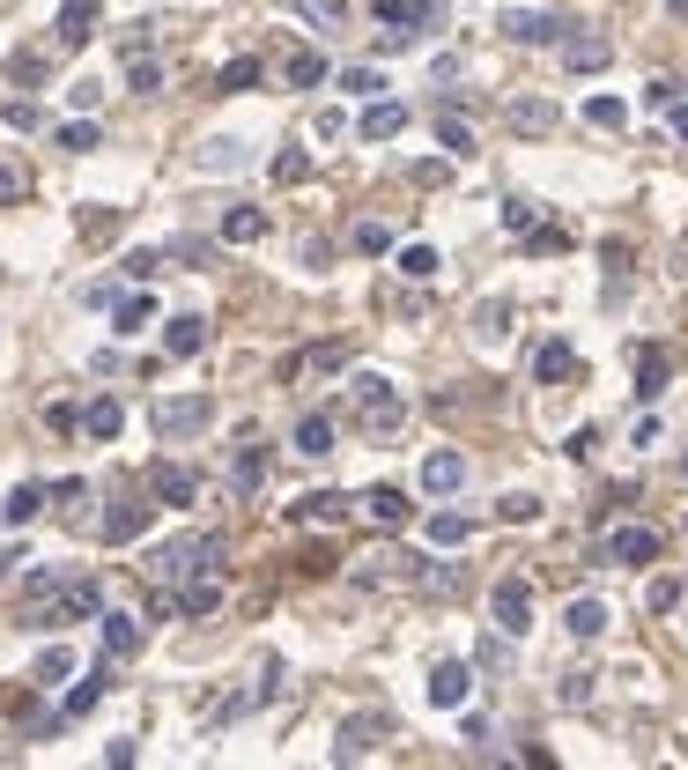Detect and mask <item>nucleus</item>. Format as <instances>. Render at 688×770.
Wrapping results in <instances>:
<instances>
[{"mask_svg": "<svg viewBox=\"0 0 688 770\" xmlns=\"http://www.w3.org/2000/svg\"><path fill=\"white\" fill-rule=\"evenodd\" d=\"M215 563H222V534H186V541H163L141 570H149V586H186V578H201Z\"/></svg>", "mask_w": 688, "mask_h": 770, "instance_id": "1", "label": "nucleus"}, {"mask_svg": "<svg viewBox=\"0 0 688 770\" xmlns=\"http://www.w3.org/2000/svg\"><path fill=\"white\" fill-rule=\"evenodd\" d=\"M89 615H104V586L97 578H60L52 593L30 600V623L38 630H67V623H89Z\"/></svg>", "mask_w": 688, "mask_h": 770, "instance_id": "2", "label": "nucleus"}, {"mask_svg": "<svg viewBox=\"0 0 688 770\" xmlns=\"http://www.w3.org/2000/svg\"><path fill=\"white\" fill-rule=\"evenodd\" d=\"M348 400H356V415H364V437H393L407 423V400L393 378H378V371H356L348 378Z\"/></svg>", "mask_w": 688, "mask_h": 770, "instance_id": "3", "label": "nucleus"}, {"mask_svg": "<svg viewBox=\"0 0 688 770\" xmlns=\"http://www.w3.org/2000/svg\"><path fill=\"white\" fill-rule=\"evenodd\" d=\"M207 423H215V400H207V393H170V400L149 408V429H156L163 445H186V437H201Z\"/></svg>", "mask_w": 688, "mask_h": 770, "instance_id": "4", "label": "nucleus"}, {"mask_svg": "<svg viewBox=\"0 0 688 770\" xmlns=\"http://www.w3.org/2000/svg\"><path fill=\"white\" fill-rule=\"evenodd\" d=\"M488 615H496L504 638H526V630H533V586H526V578H504V586L488 593Z\"/></svg>", "mask_w": 688, "mask_h": 770, "instance_id": "5", "label": "nucleus"}, {"mask_svg": "<svg viewBox=\"0 0 688 770\" xmlns=\"http://www.w3.org/2000/svg\"><path fill=\"white\" fill-rule=\"evenodd\" d=\"M393 711H364V719H348V727L333 733V756H341V763H356V756H370V748H378V741H393Z\"/></svg>", "mask_w": 688, "mask_h": 770, "instance_id": "6", "label": "nucleus"}, {"mask_svg": "<svg viewBox=\"0 0 688 770\" xmlns=\"http://www.w3.org/2000/svg\"><path fill=\"white\" fill-rule=\"evenodd\" d=\"M348 363V342H319V348H296V356H282V371L275 378L282 385H304V378H333Z\"/></svg>", "mask_w": 688, "mask_h": 770, "instance_id": "7", "label": "nucleus"}, {"mask_svg": "<svg viewBox=\"0 0 688 770\" xmlns=\"http://www.w3.org/2000/svg\"><path fill=\"white\" fill-rule=\"evenodd\" d=\"M149 489H156V504H163V512H193V497H201V474H193V467H178V460H156Z\"/></svg>", "mask_w": 688, "mask_h": 770, "instance_id": "8", "label": "nucleus"}, {"mask_svg": "<svg viewBox=\"0 0 688 770\" xmlns=\"http://www.w3.org/2000/svg\"><path fill=\"white\" fill-rule=\"evenodd\" d=\"M467 696H474V667H467V659H437V667H430V704H437V711H459Z\"/></svg>", "mask_w": 688, "mask_h": 770, "instance_id": "9", "label": "nucleus"}, {"mask_svg": "<svg viewBox=\"0 0 688 770\" xmlns=\"http://www.w3.org/2000/svg\"><path fill=\"white\" fill-rule=\"evenodd\" d=\"M659 549H666V541H659V526H614V534H608V563H622V570L651 563Z\"/></svg>", "mask_w": 688, "mask_h": 770, "instance_id": "10", "label": "nucleus"}, {"mask_svg": "<svg viewBox=\"0 0 688 770\" xmlns=\"http://www.w3.org/2000/svg\"><path fill=\"white\" fill-rule=\"evenodd\" d=\"M289 518H296V526H341V518H348V497H341V489H311V497L289 504Z\"/></svg>", "mask_w": 688, "mask_h": 770, "instance_id": "11", "label": "nucleus"}, {"mask_svg": "<svg viewBox=\"0 0 688 770\" xmlns=\"http://www.w3.org/2000/svg\"><path fill=\"white\" fill-rule=\"evenodd\" d=\"M201 348H207V319H201V311L163 319V356H201Z\"/></svg>", "mask_w": 688, "mask_h": 770, "instance_id": "12", "label": "nucleus"}, {"mask_svg": "<svg viewBox=\"0 0 688 770\" xmlns=\"http://www.w3.org/2000/svg\"><path fill=\"white\" fill-rule=\"evenodd\" d=\"M556 30H570L563 15H533V8L504 15V38H511V44H556Z\"/></svg>", "mask_w": 688, "mask_h": 770, "instance_id": "13", "label": "nucleus"}, {"mask_svg": "<svg viewBox=\"0 0 688 770\" xmlns=\"http://www.w3.org/2000/svg\"><path fill=\"white\" fill-rule=\"evenodd\" d=\"M459 482H467V460H459L451 445L422 460V489H430V497H459Z\"/></svg>", "mask_w": 688, "mask_h": 770, "instance_id": "14", "label": "nucleus"}, {"mask_svg": "<svg viewBox=\"0 0 688 770\" xmlns=\"http://www.w3.org/2000/svg\"><path fill=\"white\" fill-rule=\"evenodd\" d=\"M666 378H674V356H666L659 342H645V348H637V400H659Z\"/></svg>", "mask_w": 688, "mask_h": 770, "instance_id": "15", "label": "nucleus"}, {"mask_svg": "<svg viewBox=\"0 0 688 770\" xmlns=\"http://www.w3.org/2000/svg\"><path fill=\"white\" fill-rule=\"evenodd\" d=\"M364 512L378 518V526H393V534H400L407 518H415V504H407V489H393V482H378V489H364Z\"/></svg>", "mask_w": 688, "mask_h": 770, "instance_id": "16", "label": "nucleus"}, {"mask_svg": "<svg viewBox=\"0 0 688 770\" xmlns=\"http://www.w3.org/2000/svg\"><path fill=\"white\" fill-rule=\"evenodd\" d=\"M563 630H570V638H577V644H593V638H600V630H608V600L577 593V600H570V607H563Z\"/></svg>", "mask_w": 688, "mask_h": 770, "instance_id": "17", "label": "nucleus"}, {"mask_svg": "<svg viewBox=\"0 0 688 770\" xmlns=\"http://www.w3.org/2000/svg\"><path fill=\"white\" fill-rule=\"evenodd\" d=\"M97 623H104V652H112V659H133V652H141V615H119V607H104Z\"/></svg>", "mask_w": 688, "mask_h": 770, "instance_id": "18", "label": "nucleus"}, {"mask_svg": "<svg viewBox=\"0 0 688 770\" xmlns=\"http://www.w3.org/2000/svg\"><path fill=\"white\" fill-rule=\"evenodd\" d=\"M149 512H156V504H112V512H104V541H112V549L141 541V534H149Z\"/></svg>", "mask_w": 688, "mask_h": 770, "instance_id": "19", "label": "nucleus"}, {"mask_svg": "<svg viewBox=\"0 0 688 770\" xmlns=\"http://www.w3.org/2000/svg\"><path fill=\"white\" fill-rule=\"evenodd\" d=\"M215 607H222V578H215V570H201V578H186V586H178V615H193V623H201V615H215Z\"/></svg>", "mask_w": 688, "mask_h": 770, "instance_id": "20", "label": "nucleus"}, {"mask_svg": "<svg viewBox=\"0 0 688 770\" xmlns=\"http://www.w3.org/2000/svg\"><path fill=\"white\" fill-rule=\"evenodd\" d=\"M81 429H89L97 445H112V437H119V429H126V408H119V400H112V393H97V400L81 408Z\"/></svg>", "mask_w": 688, "mask_h": 770, "instance_id": "21", "label": "nucleus"}, {"mask_svg": "<svg viewBox=\"0 0 688 770\" xmlns=\"http://www.w3.org/2000/svg\"><path fill=\"white\" fill-rule=\"evenodd\" d=\"M104 689H112V667H89L75 689H67V704H60V719H81V711H97L104 704Z\"/></svg>", "mask_w": 688, "mask_h": 770, "instance_id": "22", "label": "nucleus"}, {"mask_svg": "<svg viewBox=\"0 0 688 770\" xmlns=\"http://www.w3.org/2000/svg\"><path fill=\"white\" fill-rule=\"evenodd\" d=\"M89 38H97V0H67V8H60V44L81 52Z\"/></svg>", "mask_w": 688, "mask_h": 770, "instance_id": "23", "label": "nucleus"}, {"mask_svg": "<svg viewBox=\"0 0 688 770\" xmlns=\"http://www.w3.org/2000/svg\"><path fill=\"white\" fill-rule=\"evenodd\" d=\"M608 60H614L608 38H563V67H570V75H600Z\"/></svg>", "mask_w": 688, "mask_h": 770, "instance_id": "24", "label": "nucleus"}, {"mask_svg": "<svg viewBox=\"0 0 688 770\" xmlns=\"http://www.w3.org/2000/svg\"><path fill=\"white\" fill-rule=\"evenodd\" d=\"M533 378H540V385L577 378V348H570V342H540V356H533Z\"/></svg>", "mask_w": 688, "mask_h": 770, "instance_id": "25", "label": "nucleus"}, {"mask_svg": "<svg viewBox=\"0 0 688 770\" xmlns=\"http://www.w3.org/2000/svg\"><path fill=\"white\" fill-rule=\"evenodd\" d=\"M149 319H156V297H149V290H133V297L112 304V334H126V342H133V334H141Z\"/></svg>", "mask_w": 688, "mask_h": 770, "instance_id": "26", "label": "nucleus"}, {"mask_svg": "<svg viewBox=\"0 0 688 770\" xmlns=\"http://www.w3.org/2000/svg\"><path fill=\"white\" fill-rule=\"evenodd\" d=\"M437 15V0H378V23L385 30H422Z\"/></svg>", "mask_w": 688, "mask_h": 770, "instance_id": "27", "label": "nucleus"}, {"mask_svg": "<svg viewBox=\"0 0 688 770\" xmlns=\"http://www.w3.org/2000/svg\"><path fill=\"white\" fill-rule=\"evenodd\" d=\"M400 127H407V104H400V97H378V104L364 112V141H393Z\"/></svg>", "mask_w": 688, "mask_h": 770, "instance_id": "28", "label": "nucleus"}, {"mask_svg": "<svg viewBox=\"0 0 688 770\" xmlns=\"http://www.w3.org/2000/svg\"><path fill=\"white\" fill-rule=\"evenodd\" d=\"M296 452H304V460H326V452H333V415H326V408H311V415L296 423Z\"/></svg>", "mask_w": 688, "mask_h": 770, "instance_id": "29", "label": "nucleus"}, {"mask_svg": "<svg viewBox=\"0 0 688 770\" xmlns=\"http://www.w3.org/2000/svg\"><path fill=\"white\" fill-rule=\"evenodd\" d=\"M267 238V208H230L222 215V245H259Z\"/></svg>", "mask_w": 688, "mask_h": 770, "instance_id": "30", "label": "nucleus"}, {"mask_svg": "<svg viewBox=\"0 0 688 770\" xmlns=\"http://www.w3.org/2000/svg\"><path fill=\"white\" fill-rule=\"evenodd\" d=\"M504 119L519 133H548L556 127V104H540V97H519V104H504Z\"/></svg>", "mask_w": 688, "mask_h": 770, "instance_id": "31", "label": "nucleus"}, {"mask_svg": "<svg viewBox=\"0 0 688 770\" xmlns=\"http://www.w3.org/2000/svg\"><path fill=\"white\" fill-rule=\"evenodd\" d=\"M407 563L415 556H400V549H393V556H364L356 563V586H393V578H407Z\"/></svg>", "mask_w": 688, "mask_h": 770, "instance_id": "32", "label": "nucleus"}, {"mask_svg": "<svg viewBox=\"0 0 688 770\" xmlns=\"http://www.w3.org/2000/svg\"><path fill=\"white\" fill-rule=\"evenodd\" d=\"M52 504V489H38V482H23V489H8V526H30V518Z\"/></svg>", "mask_w": 688, "mask_h": 770, "instance_id": "33", "label": "nucleus"}, {"mask_svg": "<svg viewBox=\"0 0 688 770\" xmlns=\"http://www.w3.org/2000/svg\"><path fill=\"white\" fill-rule=\"evenodd\" d=\"M244 141H201V171H244Z\"/></svg>", "mask_w": 688, "mask_h": 770, "instance_id": "34", "label": "nucleus"}, {"mask_svg": "<svg viewBox=\"0 0 688 770\" xmlns=\"http://www.w3.org/2000/svg\"><path fill=\"white\" fill-rule=\"evenodd\" d=\"M126 89H133V97H156V89H163V60L133 52V60H126Z\"/></svg>", "mask_w": 688, "mask_h": 770, "instance_id": "35", "label": "nucleus"}, {"mask_svg": "<svg viewBox=\"0 0 688 770\" xmlns=\"http://www.w3.org/2000/svg\"><path fill=\"white\" fill-rule=\"evenodd\" d=\"M252 82H259V60L244 52V60H230V67L215 75V97H244V89H252Z\"/></svg>", "mask_w": 688, "mask_h": 770, "instance_id": "36", "label": "nucleus"}, {"mask_svg": "<svg viewBox=\"0 0 688 770\" xmlns=\"http://www.w3.org/2000/svg\"><path fill=\"white\" fill-rule=\"evenodd\" d=\"M230 482H238V497H252V489L267 482V452H259V445H244V452H238V467H230Z\"/></svg>", "mask_w": 688, "mask_h": 770, "instance_id": "37", "label": "nucleus"}, {"mask_svg": "<svg viewBox=\"0 0 688 770\" xmlns=\"http://www.w3.org/2000/svg\"><path fill=\"white\" fill-rule=\"evenodd\" d=\"M415 586H422V593H459V586H467V570H459V563H422V570H415Z\"/></svg>", "mask_w": 688, "mask_h": 770, "instance_id": "38", "label": "nucleus"}, {"mask_svg": "<svg viewBox=\"0 0 688 770\" xmlns=\"http://www.w3.org/2000/svg\"><path fill=\"white\" fill-rule=\"evenodd\" d=\"M467 534H474V518H459V512L430 518V541H437V549H467Z\"/></svg>", "mask_w": 688, "mask_h": 770, "instance_id": "39", "label": "nucleus"}, {"mask_svg": "<svg viewBox=\"0 0 688 770\" xmlns=\"http://www.w3.org/2000/svg\"><path fill=\"white\" fill-rule=\"evenodd\" d=\"M282 75H289V89H319L326 82V60H319V52H289Z\"/></svg>", "mask_w": 688, "mask_h": 770, "instance_id": "40", "label": "nucleus"}, {"mask_svg": "<svg viewBox=\"0 0 688 770\" xmlns=\"http://www.w3.org/2000/svg\"><path fill=\"white\" fill-rule=\"evenodd\" d=\"M97 141H104V127H97V119H67V127H60V149H67V156H89Z\"/></svg>", "mask_w": 688, "mask_h": 770, "instance_id": "41", "label": "nucleus"}, {"mask_svg": "<svg viewBox=\"0 0 688 770\" xmlns=\"http://www.w3.org/2000/svg\"><path fill=\"white\" fill-rule=\"evenodd\" d=\"M67 675H75V652H67V644H44V652H38V689L44 682H67Z\"/></svg>", "mask_w": 688, "mask_h": 770, "instance_id": "42", "label": "nucleus"}, {"mask_svg": "<svg viewBox=\"0 0 688 770\" xmlns=\"http://www.w3.org/2000/svg\"><path fill=\"white\" fill-rule=\"evenodd\" d=\"M393 267H400L407 282H430V274H437V253H430V245H407V253L393 259Z\"/></svg>", "mask_w": 688, "mask_h": 770, "instance_id": "43", "label": "nucleus"}, {"mask_svg": "<svg viewBox=\"0 0 688 770\" xmlns=\"http://www.w3.org/2000/svg\"><path fill=\"white\" fill-rule=\"evenodd\" d=\"M437 141H445L451 156H474V133H467V119H451V112H437Z\"/></svg>", "mask_w": 688, "mask_h": 770, "instance_id": "44", "label": "nucleus"}, {"mask_svg": "<svg viewBox=\"0 0 688 770\" xmlns=\"http://www.w3.org/2000/svg\"><path fill=\"white\" fill-rule=\"evenodd\" d=\"M275 178H282V185H304V178H311V156H304V149H282V156H275Z\"/></svg>", "mask_w": 688, "mask_h": 770, "instance_id": "45", "label": "nucleus"}, {"mask_svg": "<svg viewBox=\"0 0 688 770\" xmlns=\"http://www.w3.org/2000/svg\"><path fill=\"white\" fill-rule=\"evenodd\" d=\"M556 704H563V711L593 704V675H563V682H556Z\"/></svg>", "mask_w": 688, "mask_h": 770, "instance_id": "46", "label": "nucleus"}, {"mask_svg": "<svg viewBox=\"0 0 688 770\" xmlns=\"http://www.w3.org/2000/svg\"><path fill=\"white\" fill-rule=\"evenodd\" d=\"M333 89H348V97H378V75H370V67H341V75H333Z\"/></svg>", "mask_w": 688, "mask_h": 770, "instance_id": "47", "label": "nucleus"}, {"mask_svg": "<svg viewBox=\"0 0 688 770\" xmlns=\"http://www.w3.org/2000/svg\"><path fill=\"white\" fill-rule=\"evenodd\" d=\"M585 119H593V127H622V119H629V104H622V97H593V104H585Z\"/></svg>", "mask_w": 688, "mask_h": 770, "instance_id": "48", "label": "nucleus"}, {"mask_svg": "<svg viewBox=\"0 0 688 770\" xmlns=\"http://www.w3.org/2000/svg\"><path fill=\"white\" fill-rule=\"evenodd\" d=\"M504 326H511V304H482L474 334H482V342H504Z\"/></svg>", "mask_w": 688, "mask_h": 770, "instance_id": "49", "label": "nucleus"}, {"mask_svg": "<svg viewBox=\"0 0 688 770\" xmlns=\"http://www.w3.org/2000/svg\"><path fill=\"white\" fill-rule=\"evenodd\" d=\"M496 518H504V526H533V518H540V504H533V497H504V504H496Z\"/></svg>", "mask_w": 688, "mask_h": 770, "instance_id": "50", "label": "nucleus"}, {"mask_svg": "<svg viewBox=\"0 0 688 770\" xmlns=\"http://www.w3.org/2000/svg\"><path fill=\"white\" fill-rule=\"evenodd\" d=\"M8 75H15V82H44V52H15Z\"/></svg>", "mask_w": 688, "mask_h": 770, "instance_id": "51", "label": "nucleus"}, {"mask_svg": "<svg viewBox=\"0 0 688 770\" xmlns=\"http://www.w3.org/2000/svg\"><path fill=\"white\" fill-rule=\"evenodd\" d=\"M385 245H393L385 222H356V253H385Z\"/></svg>", "mask_w": 688, "mask_h": 770, "instance_id": "52", "label": "nucleus"}, {"mask_svg": "<svg viewBox=\"0 0 688 770\" xmlns=\"http://www.w3.org/2000/svg\"><path fill=\"white\" fill-rule=\"evenodd\" d=\"M304 15H311L319 30H341V15H348V8H341V0H304Z\"/></svg>", "mask_w": 688, "mask_h": 770, "instance_id": "53", "label": "nucleus"}, {"mask_svg": "<svg viewBox=\"0 0 688 770\" xmlns=\"http://www.w3.org/2000/svg\"><path fill=\"white\" fill-rule=\"evenodd\" d=\"M163 253H126V282H156Z\"/></svg>", "mask_w": 688, "mask_h": 770, "instance_id": "54", "label": "nucleus"}, {"mask_svg": "<svg viewBox=\"0 0 688 770\" xmlns=\"http://www.w3.org/2000/svg\"><path fill=\"white\" fill-rule=\"evenodd\" d=\"M504 230H519V238H526V230H533V201H504Z\"/></svg>", "mask_w": 688, "mask_h": 770, "instance_id": "55", "label": "nucleus"}, {"mask_svg": "<svg viewBox=\"0 0 688 770\" xmlns=\"http://www.w3.org/2000/svg\"><path fill=\"white\" fill-rule=\"evenodd\" d=\"M563 245H570L563 230H526V253H563Z\"/></svg>", "mask_w": 688, "mask_h": 770, "instance_id": "56", "label": "nucleus"}, {"mask_svg": "<svg viewBox=\"0 0 688 770\" xmlns=\"http://www.w3.org/2000/svg\"><path fill=\"white\" fill-rule=\"evenodd\" d=\"M651 607H659V615H666V607H674V600H681V578H659V586H651Z\"/></svg>", "mask_w": 688, "mask_h": 770, "instance_id": "57", "label": "nucleus"}, {"mask_svg": "<svg viewBox=\"0 0 688 770\" xmlns=\"http://www.w3.org/2000/svg\"><path fill=\"white\" fill-rule=\"evenodd\" d=\"M645 97H651V104H659V112H674V104H681V82H651Z\"/></svg>", "mask_w": 688, "mask_h": 770, "instance_id": "58", "label": "nucleus"}, {"mask_svg": "<svg viewBox=\"0 0 688 770\" xmlns=\"http://www.w3.org/2000/svg\"><path fill=\"white\" fill-rule=\"evenodd\" d=\"M8 201H23V171H8V164H0V208H8Z\"/></svg>", "mask_w": 688, "mask_h": 770, "instance_id": "59", "label": "nucleus"}, {"mask_svg": "<svg viewBox=\"0 0 688 770\" xmlns=\"http://www.w3.org/2000/svg\"><path fill=\"white\" fill-rule=\"evenodd\" d=\"M674 133H681V141H688V104H674Z\"/></svg>", "mask_w": 688, "mask_h": 770, "instance_id": "60", "label": "nucleus"}, {"mask_svg": "<svg viewBox=\"0 0 688 770\" xmlns=\"http://www.w3.org/2000/svg\"><path fill=\"white\" fill-rule=\"evenodd\" d=\"M674 15H681V23H688V0H674Z\"/></svg>", "mask_w": 688, "mask_h": 770, "instance_id": "61", "label": "nucleus"}]
</instances>
